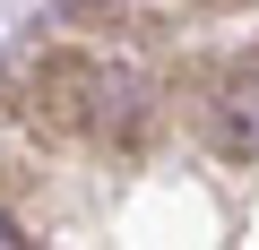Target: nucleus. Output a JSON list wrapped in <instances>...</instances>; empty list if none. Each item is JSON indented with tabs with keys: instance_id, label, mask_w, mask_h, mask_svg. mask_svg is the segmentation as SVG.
Segmentation results:
<instances>
[{
	"instance_id": "f257e3e1",
	"label": "nucleus",
	"mask_w": 259,
	"mask_h": 250,
	"mask_svg": "<svg viewBox=\"0 0 259 250\" xmlns=\"http://www.w3.org/2000/svg\"><path fill=\"white\" fill-rule=\"evenodd\" d=\"M216 147L259 164V69H250V78H233V86L216 95Z\"/></svg>"
},
{
	"instance_id": "f03ea898",
	"label": "nucleus",
	"mask_w": 259,
	"mask_h": 250,
	"mask_svg": "<svg viewBox=\"0 0 259 250\" xmlns=\"http://www.w3.org/2000/svg\"><path fill=\"white\" fill-rule=\"evenodd\" d=\"M0 250H26V233H18V216L0 207Z\"/></svg>"
}]
</instances>
